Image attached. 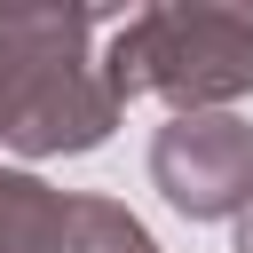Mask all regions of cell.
<instances>
[{
    "label": "cell",
    "instance_id": "1",
    "mask_svg": "<svg viewBox=\"0 0 253 253\" xmlns=\"http://www.w3.org/2000/svg\"><path fill=\"white\" fill-rule=\"evenodd\" d=\"M119 16L103 8H0V150L71 158L119 126L95 40Z\"/></svg>",
    "mask_w": 253,
    "mask_h": 253
},
{
    "label": "cell",
    "instance_id": "5",
    "mask_svg": "<svg viewBox=\"0 0 253 253\" xmlns=\"http://www.w3.org/2000/svg\"><path fill=\"white\" fill-rule=\"evenodd\" d=\"M63 253H158V237H150L119 198H71Z\"/></svg>",
    "mask_w": 253,
    "mask_h": 253
},
{
    "label": "cell",
    "instance_id": "6",
    "mask_svg": "<svg viewBox=\"0 0 253 253\" xmlns=\"http://www.w3.org/2000/svg\"><path fill=\"white\" fill-rule=\"evenodd\" d=\"M237 253H253V206L237 213Z\"/></svg>",
    "mask_w": 253,
    "mask_h": 253
},
{
    "label": "cell",
    "instance_id": "2",
    "mask_svg": "<svg viewBox=\"0 0 253 253\" xmlns=\"http://www.w3.org/2000/svg\"><path fill=\"white\" fill-rule=\"evenodd\" d=\"M103 79L119 103L158 95L182 111H229L253 95V8H213V0H158L111 24Z\"/></svg>",
    "mask_w": 253,
    "mask_h": 253
},
{
    "label": "cell",
    "instance_id": "3",
    "mask_svg": "<svg viewBox=\"0 0 253 253\" xmlns=\"http://www.w3.org/2000/svg\"><path fill=\"white\" fill-rule=\"evenodd\" d=\"M150 182L190 221H229L253 206V126L237 111H182L150 134Z\"/></svg>",
    "mask_w": 253,
    "mask_h": 253
},
{
    "label": "cell",
    "instance_id": "4",
    "mask_svg": "<svg viewBox=\"0 0 253 253\" xmlns=\"http://www.w3.org/2000/svg\"><path fill=\"white\" fill-rule=\"evenodd\" d=\"M63 221H71L63 190L0 166V253H63Z\"/></svg>",
    "mask_w": 253,
    "mask_h": 253
}]
</instances>
